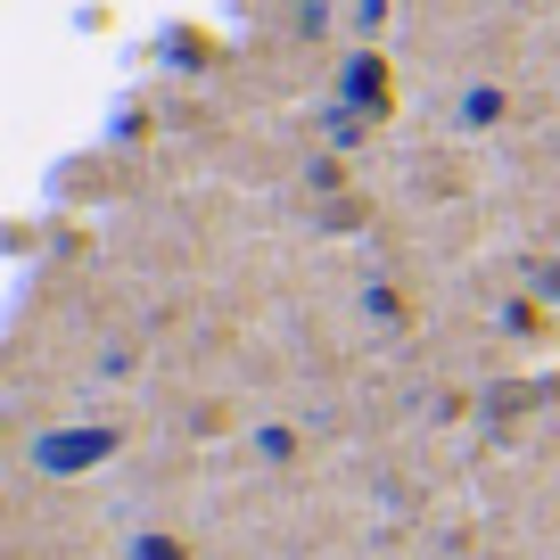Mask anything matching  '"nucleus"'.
Segmentation results:
<instances>
[{
	"mask_svg": "<svg viewBox=\"0 0 560 560\" xmlns=\"http://www.w3.org/2000/svg\"><path fill=\"white\" fill-rule=\"evenodd\" d=\"M132 560H174V536H140V544H132Z\"/></svg>",
	"mask_w": 560,
	"mask_h": 560,
	"instance_id": "20e7f679",
	"label": "nucleus"
},
{
	"mask_svg": "<svg viewBox=\"0 0 560 560\" xmlns=\"http://www.w3.org/2000/svg\"><path fill=\"white\" fill-rule=\"evenodd\" d=\"M347 100H380V67H371V58L347 67Z\"/></svg>",
	"mask_w": 560,
	"mask_h": 560,
	"instance_id": "f03ea898",
	"label": "nucleus"
},
{
	"mask_svg": "<svg viewBox=\"0 0 560 560\" xmlns=\"http://www.w3.org/2000/svg\"><path fill=\"white\" fill-rule=\"evenodd\" d=\"M462 116H470V124H494V116H503V100H494V91H470V100H462Z\"/></svg>",
	"mask_w": 560,
	"mask_h": 560,
	"instance_id": "7ed1b4c3",
	"label": "nucleus"
},
{
	"mask_svg": "<svg viewBox=\"0 0 560 560\" xmlns=\"http://www.w3.org/2000/svg\"><path fill=\"white\" fill-rule=\"evenodd\" d=\"M107 454H116V429H50V438H34V470H42V478L100 470Z\"/></svg>",
	"mask_w": 560,
	"mask_h": 560,
	"instance_id": "f257e3e1",
	"label": "nucleus"
}]
</instances>
